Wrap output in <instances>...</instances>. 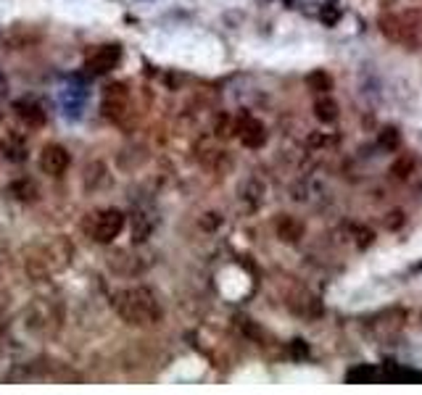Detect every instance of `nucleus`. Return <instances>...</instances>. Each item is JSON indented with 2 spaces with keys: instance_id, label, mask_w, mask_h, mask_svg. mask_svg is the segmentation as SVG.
Returning <instances> with one entry per match:
<instances>
[{
  "instance_id": "nucleus-5",
  "label": "nucleus",
  "mask_w": 422,
  "mask_h": 395,
  "mask_svg": "<svg viewBox=\"0 0 422 395\" xmlns=\"http://www.w3.org/2000/svg\"><path fill=\"white\" fill-rule=\"evenodd\" d=\"M121 59V50L117 45H106V48H98L95 53L90 56L88 61V69L95 74H103V72H111V69H117V63Z\"/></svg>"
},
{
  "instance_id": "nucleus-7",
  "label": "nucleus",
  "mask_w": 422,
  "mask_h": 395,
  "mask_svg": "<svg viewBox=\"0 0 422 395\" xmlns=\"http://www.w3.org/2000/svg\"><path fill=\"white\" fill-rule=\"evenodd\" d=\"M241 137L245 145H259L261 143V127H259L257 121H251V119H245V124L241 127Z\"/></svg>"
},
{
  "instance_id": "nucleus-3",
  "label": "nucleus",
  "mask_w": 422,
  "mask_h": 395,
  "mask_svg": "<svg viewBox=\"0 0 422 395\" xmlns=\"http://www.w3.org/2000/svg\"><path fill=\"white\" fill-rule=\"evenodd\" d=\"M40 169L50 176H59L63 174L66 169H69V153H66V148L63 145H56V143H50L40 150Z\"/></svg>"
},
{
  "instance_id": "nucleus-6",
  "label": "nucleus",
  "mask_w": 422,
  "mask_h": 395,
  "mask_svg": "<svg viewBox=\"0 0 422 395\" xmlns=\"http://www.w3.org/2000/svg\"><path fill=\"white\" fill-rule=\"evenodd\" d=\"M19 117L24 119L27 124H32V127H34V124L40 127V124L46 121V114H43V108H40L37 103H19Z\"/></svg>"
},
{
  "instance_id": "nucleus-1",
  "label": "nucleus",
  "mask_w": 422,
  "mask_h": 395,
  "mask_svg": "<svg viewBox=\"0 0 422 395\" xmlns=\"http://www.w3.org/2000/svg\"><path fill=\"white\" fill-rule=\"evenodd\" d=\"M114 308L127 324L151 327L161 319V306L148 287H127L114 295Z\"/></svg>"
},
{
  "instance_id": "nucleus-2",
  "label": "nucleus",
  "mask_w": 422,
  "mask_h": 395,
  "mask_svg": "<svg viewBox=\"0 0 422 395\" xmlns=\"http://www.w3.org/2000/svg\"><path fill=\"white\" fill-rule=\"evenodd\" d=\"M121 230H124V214L117 208H106L101 214H92L90 227H88L90 237L98 243H111L114 237H119Z\"/></svg>"
},
{
  "instance_id": "nucleus-4",
  "label": "nucleus",
  "mask_w": 422,
  "mask_h": 395,
  "mask_svg": "<svg viewBox=\"0 0 422 395\" xmlns=\"http://www.w3.org/2000/svg\"><path fill=\"white\" fill-rule=\"evenodd\" d=\"M130 108V95L124 85H108L103 92V114L114 121H119Z\"/></svg>"
}]
</instances>
